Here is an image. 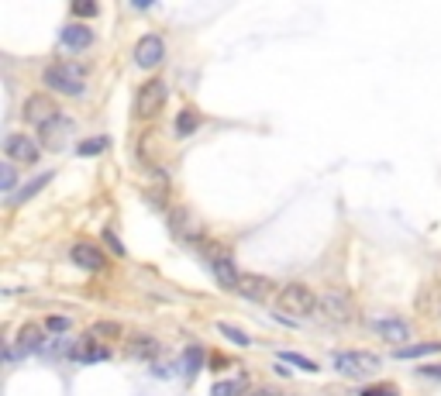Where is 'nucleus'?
I'll use <instances>...</instances> for the list:
<instances>
[{
    "instance_id": "f257e3e1",
    "label": "nucleus",
    "mask_w": 441,
    "mask_h": 396,
    "mask_svg": "<svg viewBox=\"0 0 441 396\" xmlns=\"http://www.w3.org/2000/svg\"><path fill=\"white\" fill-rule=\"evenodd\" d=\"M317 307H321V300H317L314 290L304 286V283H290V286H283L280 296H276V310H280V314H290V317H307V314H314Z\"/></svg>"
},
{
    "instance_id": "f03ea898",
    "label": "nucleus",
    "mask_w": 441,
    "mask_h": 396,
    "mask_svg": "<svg viewBox=\"0 0 441 396\" xmlns=\"http://www.w3.org/2000/svg\"><path fill=\"white\" fill-rule=\"evenodd\" d=\"M45 86H52L55 93H66V97H79L86 90V76L76 62H52L45 69Z\"/></svg>"
},
{
    "instance_id": "7ed1b4c3",
    "label": "nucleus",
    "mask_w": 441,
    "mask_h": 396,
    "mask_svg": "<svg viewBox=\"0 0 441 396\" xmlns=\"http://www.w3.org/2000/svg\"><path fill=\"white\" fill-rule=\"evenodd\" d=\"M335 369L341 375H352V379H365V375H376L383 369V362L372 351H341V355H335Z\"/></svg>"
},
{
    "instance_id": "20e7f679",
    "label": "nucleus",
    "mask_w": 441,
    "mask_h": 396,
    "mask_svg": "<svg viewBox=\"0 0 441 396\" xmlns=\"http://www.w3.org/2000/svg\"><path fill=\"white\" fill-rule=\"evenodd\" d=\"M166 100H169V86L162 79H149L138 90V97H134V114L138 117H156L159 110L166 107Z\"/></svg>"
},
{
    "instance_id": "39448f33",
    "label": "nucleus",
    "mask_w": 441,
    "mask_h": 396,
    "mask_svg": "<svg viewBox=\"0 0 441 396\" xmlns=\"http://www.w3.org/2000/svg\"><path fill=\"white\" fill-rule=\"evenodd\" d=\"M25 121L28 124H35L38 132L45 128V124H52L55 117H59V107H55L52 97H45V93H35V97H28L25 100Z\"/></svg>"
},
{
    "instance_id": "423d86ee",
    "label": "nucleus",
    "mask_w": 441,
    "mask_h": 396,
    "mask_svg": "<svg viewBox=\"0 0 441 396\" xmlns=\"http://www.w3.org/2000/svg\"><path fill=\"white\" fill-rule=\"evenodd\" d=\"M321 314L328 317V320H335V324H345V320H352L355 317V307H352V296L341 290H331L321 296V307H317Z\"/></svg>"
},
{
    "instance_id": "0eeeda50",
    "label": "nucleus",
    "mask_w": 441,
    "mask_h": 396,
    "mask_svg": "<svg viewBox=\"0 0 441 396\" xmlns=\"http://www.w3.org/2000/svg\"><path fill=\"white\" fill-rule=\"evenodd\" d=\"M162 59H166V42H162L159 35H145V38L134 45V62H138L142 69H156Z\"/></svg>"
},
{
    "instance_id": "6e6552de",
    "label": "nucleus",
    "mask_w": 441,
    "mask_h": 396,
    "mask_svg": "<svg viewBox=\"0 0 441 396\" xmlns=\"http://www.w3.org/2000/svg\"><path fill=\"white\" fill-rule=\"evenodd\" d=\"M238 293H241L245 300H256V303H265V300L280 296V293H276V283H273L269 276H241Z\"/></svg>"
},
{
    "instance_id": "1a4fd4ad",
    "label": "nucleus",
    "mask_w": 441,
    "mask_h": 396,
    "mask_svg": "<svg viewBox=\"0 0 441 396\" xmlns=\"http://www.w3.org/2000/svg\"><path fill=\"white\" fill-rule=\"evenodd\" d=\"M4 152H7L11 162H25V165H35V162H38V145H35L28 134H7Z\"/></svg>"
},
{
    "instance_id": "9d476101",
    "label": "nucleus",
    "mask_w": 441,
    "mask_h": 396,
    "mask_svg": "<svg viewBox=\"0 0 441 396\" xmlns=\"http://www.w3.org/2000/svg\"><path fill=\"white\" fill-rule=\"evenodd\" d=\"M125 355L134 359V362H152V359L162 355V344L156 338H149V334H131L125 342Z\"/></svg>"
},
{
    "instance_id": "9b49d317",
    "label": "nucleus",
    "mask_w": 441,
    "mask_h": 396,
    "mask_svg": "<svg viewBox=\"0 0 441 396\" xmlns=\"http://www.w3.org/2000/svg\"><path fill=\"white\" fill-rule=\"evenodd\" d=\"M73 134V121L69 117H55L52 124H45L42 132H38V138H42V148H52V152H59L62 145H66V138Z\"/></svg>"
},
{
    "instance_id": "f8f14e48",
    "label": "nucleus",
    "mask_w": 441,
    "mask_h": 396,
    "mask_svg": "<svg viewBox=\"0 0 441 396\" xmlns=\"http://www.w3.org/2000/svg\"><path fill=\"white\" fill-rule=\"evenodd\" d=\"M69 255H73V262L83 265V269H90V272H101L107 265L104 252H101L97 245H90V241H76V245L69 248Z\"/></svg>"
},
{
    "instance_id": "ddd939ff",
    "label": "nucleus",
    "mask_w": 441,
    "mask_h": 396,
    "mask_svg": "<svg viewBox=\"0 0 441 396\" xmlns=\"http://www.w3.org/2000/svg\"><path fill=\"white\" fill-rule=\"evenodd\" d=\"M372 327H376V334H379L383 342L400 344V348H403V342L411 338V327H407V320H400V317H386V320H376Z\"/></svg>"
},
{
    "instance_id": "4468645a",
    "label": "nucleus",
    "mask_w": 441,
    "mask_h": 396,
    "mask_svg": "<svg viewBox=\"0 0 441 396\" xmlns=\"http://www.w3.org/2000/svg\"><path fill=\"white\" fill-rule=\"evenodd\" d=\"M214 279H217L224 290H238L241 276H238V269H234L231 255H217V259H214Z\"/></svg>"
},
{
    "instance_id": "2eb2a0df",
    "label": "nucleus",
    "mask_w": 441,
    "mask_h": 396,
    "mask_svg": "<svg viewBox=\"0 0 441 396\" xmlns=\"http://www.w3.org/2000/svg\"><path fill=\"white\" fill-rule=\"evenodd\" d=\"M76 362H86V366H93V362H104V359H110V348H104V344H93L90 338H83V342L69 351Z\"/></svg>"
},
{
    "instance_id": "dca6fc26",
    "label": "nucleus",
    "mask_w": 441,
    "mask_h": 396,
    "mask_svg": "<svg viewBox=\"0 0 441 396\" xmlns=\"http://www.w3.org/2000/svg\"><path fill=\"white\" fill-rule=\"evenodd\" d=\"M90 42H93V31H90L86 25H66V28H62V45H66V49L83 52Z\"/></svg>"
},
{
    "instance_id": "f3484780",
    "label": "nucleus",
    "mask_w": 441,
    "mask_h": 396,
    "mask_svg": "<svg viewBox=\"0 0 441 396\" xmlns=\"http://www.w3.org/2000/svg\"><path fill=\"white\" fill-rule=\"evenodd\" d=\"M42 338H45V331H42L38 324H25V327L18 331V348H14V355H18V351H21V355L38 351V348H42Z\"/></svg>"
},
{
    "instance_id": "a211bd4d",
    "label": "nucleus",
    "mask_w": 441,
    "mask_h": 396,
    "mask_svg": "<svg viewBox=\"0 0 441 396\" xmlns=\"http://www.w3.org/2000/svg\"><path fill=\"white\" fill-rule=\"evenodd\" d=\"M441 344L438 342H428V344H411V348H396L393 351V359H400V362H407V359H420V355H438Z\"/></svg>"
},
{
    "instance_id": "6ab92c4d",
    "label": "nucleus",
    "mask_w": 441,
    "mask_h": 396,
    "mask_svg": "<svg viewBox=\"0 0 441 396\" xmlns=\"http://www.w3.org/2000/svg\"><path fill=\"white\" fill-rule=\"evenodd\" d=\"M49 180H52V173H42V176H35L31 183H25L21 190H18V193H14V197H11V204H25V200H31V197H35L42 186H49Z\"/></svg>"
},
{
    "instance_id": "aec40b11",
    "label": "nucleus",
    "mask_w": 441,
    "mask_h": 396,
    "mask_svg": "<svg viewBox=\"0 0 441 396\" xmlns=\"http://www.w3.org/2000/svg\"><path fill=\"white\" fill-rule=\"evenodd\" d=\"M197 128H200L197 110H180V117H176V134H180V138H190Z\"/></svg>"
},
{
    "instance_id": "412c9836",
    "label": "nucleus",
    "mask_w": 441,
    "mask_h": 396,
    "mask_svg": "<svg viewBox=\"0 0 441 396\" xmlns=\"http://www.w3.org/2000/svg\"><path fill=\"white\" fill-rule=\"evenodd\" d=\"M107 148V138L104 134H97V138H86V141H79L76 145V156H101Z\"/></svg>"
},
{
    "instance_id": "4be33fe9",
    "label": "nucleus",
    "mask_w": 441,
    "mask_h": 396,
    "mask_svg": "<svg viewBox=\"0 0 441 396\" xmlns=\"http://www.w3.org/2000/svg\"><path fill=\"white\" fill-rule=\"evenodd\" d=\"M276 359H283V362H290V366H297V369L317 372V362H311V359H304V355H297V351H276Z\"/></svg>"
},
{
    "instance_id": "5701e85b",
    "label": "nucleus",
    "mask_w": 441,
    "mask_h": 396,
    "mask_svg": "<svg viewBox=\"0 0 441 396\" xmlns=\"http://www.w3.org/2000/svg\"><path fill=\"white\" fill-rule=\"evenodd\" d=\"M241 390H245V379H231V383H217L210 396H238Z\"/></svg>"
},
{
    "instance_id": "b1692460",
    "label": "nucleus",
    "mask_w": 441,
    "mask_h": 396,
    "mask_svg": "<svg viewBox=\"0 0 441 396\" xmlns=\"http://www.w3.org/2000/svg\"><path fill=\"white\" fill-rule=\"evenodd\" d=\"M200 359H204V351H200V348H190V351L183 355V372H186V375H197V369H200Z\"/></svg>"
},
{
    "instance_id": "393cba45",
    "label": "nucleus",
    "mask_w": 441,
    "mask_h": 396,
    "mask_svg": "<svg viewBox=\"0 0 441 396\" xmlns=\"http://www.w3.org/2000/svg\"><path fill=\"white\" fill-rule=\"evenodd\" d=\"M73 14H76V18H97L101 7H97V4H86V0H76V4H73Z\"/></svg>"
},
{
    "instance_id": "a878e982",
    "label": "nucleus",
    "mask_w": 441,
    "mask_h": 396,
    "mask_svg": "<svg viewBox=\"0 0 441 396\" xmlns=\"http://www.w3.org/2000/svg\"><path fill=\"white\" fill-rule=\"evenodd\" d=\"M217 331H221L228 342H234V344H248V334H241V331H238V327H231V324H221Z\"/></svg>"
},
{
    "instance_id": "bb28decb",
    "label": "nucleus",
    "mask_w": 441,
    "mask_h": 396,
    "mask_svg": "<svg viewBox=\"0 0 441 396\" xmlns=\"http://www.w3.org/2000/svg\"><path fill=\"white\" fill-rule=\"evenodd\" d=\"M104 245L110 248V252H114V255H118V259H125V245L118 241V235H114L110 228H104Z\"/></svg>"
},
{
    "instance_id": "cd10ccee",
    "label": "nucleus",
    "mask_w": 441,
    "mask_h": 396,
    "mask_svg": "<svg viewBox=\"0 0 441 396\" xmlns=\"http://www.w3.org/2000/svg\"><path fill=\"white\" fill-rule=\"evenodd\" d=\"M118 324H107V320H101V324H93V338H118Z\"/></svg>"
},
{
    "instance_id": "c85d7f7f",
    "label": "nucleus",
    "mask_w": 441,
    "mask_h": 396,
    "mask_svg": "<svg viewBox=\"0 0 441 396\" xmlns=\"http://www.w3.org/2000/svg\"><path fill=\"white\" fill-rule=\"evenodd\" d=\"M0 190L4 193L14 190V165H0Z\"/></svg>"
},
{
    "instance_id": "c756f323",
    "label": "nucleus",
    "mask_w": 441,
    "mask_h": 396,
    "mask_svg": "<svg viewBox=\"0 0 441 396\" xmlns=\"http://www.w3.org/2000/svg\"><path fill=\"white\" fill-rule=\"evenodd\" d=\"M45 327H49L52 334H62V331H69V317H49Z\"/></svg>"
},
{
    "instance_id": "7c9ffc66",
    "label": "nucleus",
    "mask_w": 441,
    "mask_h": 396,
    "mask_svg": "<svg viewBox=\"0 0 441 396\" xmlns=\"http://www.w3.org/2000/svg\"><path fill=\"white\" fill-rule=\"evenodd\" d=\"M224 366H228V355H214V359H210V369L214 372H221Z\"/></svg>"
},
{
    "instance_id": "2f4dec72",
    "label": "nucleus",
    "mask_w": 441,
    "mask_h": 396,
    "mask_svg": "<svg viewBox=\"0 0 441 396\" xmlns=\"http://www.w3.org/2000/svg\"><path fill=\"white\" fill-rule=\"evenodd\" d=\"M245 396H280L276 390H269V386H259V390H248Z\"/></svg>"
},
{
    "instance_id": "473e14b6",
    "label": "nucleus",
    "mask_w": 441,
    "mask_h": 396,
    "mask_svg": "<svg viewBox=\"0 0 441 396\" xmlns=\"http://www.w3.org/2000/svg\"><path fill=\"white\" fill-rule=\"evenodd\" d=\"M420 375H431V379H441V366H428V369H420Z\"/></svg>"
},
{
    "instance_id": "72a5a7b5",
    "label": "nucleus",
    "mask_w": 441,
    "mask_h": 396,
    "mask_svg": "<svg viewBox=\"0 0 441 396\" xmlns=\"http://www.w3.org/2000/svg\"><path fill=\"white\" fill-rule=\"evenodd\" d=\"M365 396H396L393 390H365Z\"/></svg>"
}]
</instances>
